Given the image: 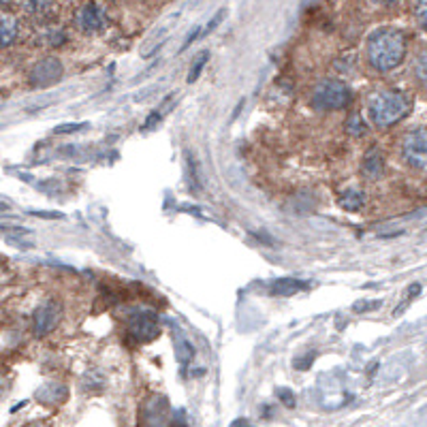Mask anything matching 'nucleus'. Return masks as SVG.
<instances>
[{
  "label": "nucleus",
  "mask_w": 427,
  "mask_h": 427,
  "mask_svg": "<svg viewBox=\"0 0 427 427\" xmlns=\"http://www.w3.org/2000/svg\"><path fill=\"white\" fill-rule=\"evenodd\" d=\"M82 129H86V124H63V126L56 129V133L65 135V133H75V131H82Z\"/></svg>",
  "instance_id": "obj_20"
},
{
  "label": "nucleus",
  "mask_w": 427,
  "mask_h": 427,
  "mask_svg": "<svg viewBox=\"0 0 427 427\" xmlns=\"http://www.w3.org/2000/svg\"><path fill=\"white\" fill-rule=\"evenodd\" d=\"M22 9L31 20L45 24L58 13V0H22Z\"/></svg>",
  "instance_id": "obj_8"
},
{
  "label": "nucleus",
  "mask_w": 427,
  "mask_h": 427,
  "mask_svg": "<svg viewBox=\"0 0 427 427\" xmlns=\"http://www.w3.org/2000/svg\"><path fill=\"white\" fill-rule=\"evenodd\" d=\"M303 288H308V284L306 282H301V280H295V278H280V280H276V282H271V293L274 295H284V297H288V295H295V293H299V291H303Z\"/></svg>",
  "instance_id": "obj_14"
},
{
  "label": "nucleus",
  "mask_w": 427,
  "mask_h": 427,
  "mask_svg": "<svg viewBox=\"0 0 427 427\" xmlns=\"http://www.w3.org/2000/svg\"><path fill=\"white\" fill-rule=\"evenodd\" d=\"M7 207H9V205H7V203H3V201H0V212H5V210H7Z\"/></svg>",
  "instance_id": "obj_24"
},
{
  "label": "nucleus",
  "mask_w": 427,
  "mask_h": 427,
  "mask_svg": "<svg viewBox=\"0 0 427 427\" xmlns=\"http://www.w3.org/2000/svg\"><path fill=\"white\" fill-rule=\"evenodd\" d=\"M131 335L137 342H150L152 337L158 335V325H156V320H152L148 316H139L131 323Z\"/></svg>",
  "instance_id": "obj_12"
},
{
  "label": "nucleus",
  "mask_w": 427,
  "mask_h": 427,
  "mask_svg": "<svg viewBox=\"0 0 427 427\" xmlns=\"http://www.w3.org/2000/svg\"><path fill=\"white\" fill-rule=\"evenodd\" d=\"M199 33H201V28H199V26H197V28H193V33H190V37H186V41H184L182 50H186V48H188V45H190V43L197 39V35H199Z\"/></svg>",
  "instance_id": "obj_22"
},
{
  "label": "nucleus",
  "mask_w": 427,
  "mask_h": 427,
  "mask_svg": "<svg viewBox=\"0 0 427 427\" xmlns=\"http://www.w3.org/2000/svg\"><path fill=\"white\" fill-rule=\"evenodd\" d=\"M222 18H225V11H218V13H216V18H214V20L207 24V28H205V35H207V33H212V31H214V26H216V24H218Z\"/></svg>",
  "instance_id": "obj_21"
},
{
  "label": "nucleus",
  "mask_w": 427,
  "mask_h": 427,
  "mask_svg": "<svg viewBox=\"0 0 427 427\" xmlns=\"http://www.w3.org/2000/svg\"><path fill=\"white\" fill-rule=\"evenodd\" d=\"M372 3H376V5H395V3H399V0H372Z\"/></svg>",
  "instance_id": "obj_23"
},
{
  "label": "nucleus",
  "mask_w": 427,
  "mask_h": 427,
  "mask_svg": "<svg viewBox=\"0 0 427 427\" xmlns=\"http://www.w3.org/2000/svg\"><path fill=\"white\" fill-rule=\"evenodd\" d=\"M412 109V97L404 90H380L367 101V114L378 129H389L401 122Z\"/></svg>",
  "instance_id": "obj_2"
},
{
  "label": "nucleus",
  "mask_w": 427,
  "mask_h": 427,
  "mask_svg": "<svg viewBox=\"0 0 427 427\" xmlns=\"http://www.w3.org/2000/svg\"><path fill=\"white\" fill-rule=\"evenodd\" d=\"M65 308L58 299H45L43 303L37 306L35 314H33V333L37 337H45L50 335L63 320Z\"/></svg>",
  "instance_id": "obj_4"
},
{
  "label": "nucleus",
  "mask_w": 427,
  "mask_h": 427,
  "mask_svg": "<svg viewBox=\"0 0 427 427\" xmlns=\"http://www.w3.org/2000/svg\"><path fill=\"white\" fill-rule=\"evenodd\" d=\"M207 58H210V54L207 52H201L195 60H193V67H190V71H188V84H195L197 80H199V75H201V71H203V67H205V63H207Z\"/></svg>",
  "instance_id": "obj_16"
},
{
  "label": "nucleus",
  "mask_w": 427,
  "mask_h": 427,
  "mask_svg": "<svg viewBox=\"0 0 427 427\" xmlns=\"http://www.w3.org/2000/svg\"><path fill=\"white\" fill-rule=\"evenodd\" d=\"M20 33H22V24L18 16L9 11H0V50L16 45V41L20 39Z\"/></svg>",
  "instance_id": "obj_9"
},
{
  "label": "nucleus",
  "mask_w": 427,
  "mask_h": 427,
  "mask_svg": "<svg viewBox=\"0 0 427 427\" xmlns=\"http://www.w3.org/2000/svg\"><path fill=\"white\" fill-rule=\"evenodd\" d=\"M361 171L369 180H376L384 173V154H382L380 146H369L365 150L363 161H361Z\"/></svg>",
  "instance_id": "obj_10"
},
{
  "label": "nucleus",
  "mask_w": 427,
  "mask_h": 427,
  "mask_svg": "<svg viewBox=\"0 0 427 427\" xmlns=\"http://www.w3.org/2000/svg\"><path fill=\"white\" fill-rule=\"evenodd\" d=\"M414 16H416L418 26L425 28V24H427V0H416V11H414Z\"/></svg>",
  "instance_id": "obj_18"
},
{
  "label": "nucleus",
  "mask_w": 427,
  "mask_h": 427,
  "mask_svg": "<svg viewBox=\"0 0 427 427\" xmlns=\"http://www.w3.org/2000/svg\"><path fill=\"white\" fill-rule=\"evenodd\" d=\"M352 103L350 88L340 80H323L312 92V105L318 112H337Z\"/></svg>",
  "instance_id": "obj_3"
},
{
  "label": "nucleus",
  "mask_w": 427,
  "mask_h": 427,
  "mask_svg": "<svg viewBox=\"0 0 427 427\" xmlns=\"http://www.w3.org/2000/svg\"><path fill=\"white\" fill-rule=\"evenodd\" d=\"M63 75H65V67H63L60 58L45 56L31 71V84L35 88H50V86L58 84L63 80Z\"/></svg>",
  "instance_id": "obj_7"
},
{
  "label": "nucleus",
  "mask_w": 427,
  "mask_h": 427,
  "mask_svg": "<svg viewBox=\"0 0 427 427\" xmlns=\"http://www.w3.org/2000/svg\"><path fill=\"white\" fill-rule=\"evenodd\" d=\"M144 427H169V412L163 397L161 406L156 404V399H152V408L144 410Z\"/></svg>",
  "instance_id": "obj_11"
},
{
  "label": "nucleus",
  "mask_w": 427,
  "mask_h": 427,
  "mask_svg": "<svg viewBox=\"0 0 427 427\" xmlns=\"http://www.w3.org/2000/svg\"><path fill=\"white\" fill-rule=\"evenodd\" d=\"M41 41H43V45H48V48H60V45L67 43V33H65L63 28L52 26V28H45Z\"/></svg>",
  "instance_id": "obj_15"
},
{
  "label": "nucleus",
  "mask_w": 427,
  "mask_h": 427,
  "mask_svg": "<svg viewBox=\"0 0 427 427\" xmlns=\"http://www.w3.org/2000/svg\"><path fill=\"white\" fill-rule=\"evenodd\" d=\"M346 131L355 137H361L365 133V124H363V118L359 114H352L346 122Z\"/></svg>",
  "instance_id": "obj_17"
},
{
  "label": "nucleus",
  "mask_w": 427,
  "mask_h": 427,
  "mask_svg": "<svg viewBox=\"0 0 427 427\" xmlns=\"http://www.w3.org/2000/svg\"><path fill=\"white\" fill-rule=\"evenodd\" d=\"M278 397L284 401V406H288V408H293V406H295V395H293L291 391H286V389H280V391H278Z\"/></svg>",
  "instance_id": "obj_19"
},
{
  "label": "nucleus",
  "mask_w": 427,
  "mask_h": 427,
  "mask_svg": "<svg viewBox=\"0 0 427 427\" xmlns=\"http://www.w3.org/2000/svg\"><path fill=\"white\" fill-rule=\"evenodd\" d=\"M401 156H404V161H406L412 169L423 171V169L427 167V135H425V129L418 126V129L410 131V133L404 137Z\"/></svg>",
  "instance_id": "obj_5"
},
{
  "label": "nucleus",
  "mask_w": 427,
  "mask_h": 427,
  "mask_svg": "<svg viewBox=\"0 0 427 427\" xmlns=\"http://www.w3.org/2000/svg\"><path fill=\"white\" fill-rule=\"evenodd\" d=\"M109 20H107V13L101 5L97 3H86L77 9L75 13V26L86 33V35H97V33H103L107 28Z\"/></svg>",
  "instance_id": "obj_6"
},
{
  "label": "nucleus",
  "mask_w": 427,
  "mask_h": 427,
  "mask_svg": "<svg viewBox=\"0 0 427 427\" xmlns=\"http://www.w3.org/2000/svg\"><path fill=\"white\" fill-rule=\"evenodd\" d=\"M408 52V37L399 28H380L367 39V63L376 71L399 67Z\"/></svg>",
  "instance_id": "obj_1"
},
{
  "label": "nucleus",
  "mask_w": 427,
  "mask_h": 427,
  "mask_svg": "<svg viewBox=\"0 0 427 427\" xmlns=\"http://www.w3.org/2000/svg\"><path fill=\"white\" fill-rule=\"evenodd\" d=\"M365 201H367L365 193L359 188H348L340 195V207L346 212H359L365 205Z\"/></svg>",
  "instance_id": "obj_13"
}]
</instances>
